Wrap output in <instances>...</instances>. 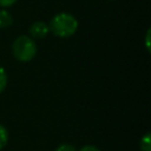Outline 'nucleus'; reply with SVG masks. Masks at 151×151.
Returning <instances> with one entry per match:
<instances>
[{"instance_id":"1","label":"nucleus","mask_w":151,"mask_h":151,"mask_svg":"<svg viewBox=\"0 0 151 151\" xmlns=\"http://www.w3.org/2000/svg\"><path fill=\"white\" fill-rule=\"evenodd\" d=\"M48 27L55 37L70 38L78 29V20L71 13L60 12L51 19Z\"/></svg>"},{"instance_id":"2","label":"nucleus","mask_w":151,"mask_h":151,"mask_svg":"<svg viewBox=\"0 0 151 151\" xmlns=\"http://www.w3.org/2000/svg\"><path fill=\"white\" fill-rule=\"evenodd\" d=\"M37 44L34 39L28 35H20L18 37L12 45V52L17 60L21 63L31 61L37 54Z\"/></svg>"},{"instance_id":"3","label":"nucleus","mask_w":151,"mask_h":151,"mask_svg":"<svg viewBox=\"0 0 151 151\" xmlns=\"http://www.w3.org/2000/svg\"><path fill=\"white\" fill-rule=\"evenodd\" d=\"M50 32V27L45 21L38 20L29 26V35L32 39H44Z\"/></svg>"},{"instance_id":"4","label":"nucleus","mask_w":151,"mask_h":151,"mask_svg":"<svg viewBox=\"0 0 151 151\" xmlns=\"http://www.w3.org/2000/svg\"><path fill=\"white\" fill-rule=\"evenodd\" d=\"M13 24V17L6 9H0V28H7Z\"/></svg>"},{"instance_id":"5","label":"nucleus","mask_w":151,"mask_h":151,"mask_svg":"<svg viewBox=\"0 0 151 151\" xmlns=\"http://www.w3.org/2000/svg\"><path fill=\"white\" fill-rule=\"evenodd\" d=\"M140 150L142 151H151V137H150V132H146L139 143Z\"/></svg>"},{"instance_id":"6","label":"nucleus","mask_w":151,"mask_h":151,"mask_svg":"<svg viewBox=\"0 0 151 151\" xmlns=\"http://www.w3.org/2000/svg\"><path fill=\"white\" fill-rule=\"evenodd\" d=\"M8 142V131L7 129L0 124V150H2Z\"/></svg>"},{"instance_id":"7","label":"nucleus","mask_w":151,"mask_h":151,"mask_svg":"<svg viewBox=\"0 0 151 151\" xmlns=\"http://www.w3.org/2000/svg\"><path fill=\"white\" fill-rule=\"evenodd\" d=\"M6 86H7V73L6 70L0 66V93L4 92Z\"/></svg>"},{"instance_id":"8","label":"nucleus","mask_w":151,"mask_h":151,"mask_svg":"<svg viewBox=\"0 0 151 151\" xmlns=\"http://www.w3.org/2000/svg\"><path fill=\"white\" fill-rule=\"evenodd\" d=\"M55 151H77V149H76L72 144L63 143V144H60V145L55 149Z\"/></svg>"},{"instance_id":"9","label":"nucleus","mask_w":151,"mask_h":151,"mask_svg":"<svg viewBox=\"0 0 151 151\" xmlns=\"http://www.w3.org/2000/svg\"><path fill=\"white\" fill-rule=\"evenodd\" d=\"M17 1H18V0H0V7H4V8L11 7V6H13Z\"/></svg>"},{"instance_id":"10","label":"nucleus","mask_w":151,"mask_h":151,"mask_svg":"<svg viewBox=\"0 0 151 151\" xmlns=\"http://www.w3.org/2000/svg\"><path fill=\"white\" fill-rule=\"evenodd\" d=\"M78 151H100V150L97 146H94V145H85V146H83Z\"/></svg>"},{"instance_id":"11","label":"nucleus","mask_w":151,"mask_h":151,"mask_svg":"<svg viewBox=\"0 0 151 151\" xmlns=\"http://www.w3.org/2000/svg\"><path fill=\"white\" fill-rule=\"evenodd\" d=\"M149 38H150V29H147V33H146V48H147V51H150V44H149Z\"/></svg>"}]
</instances>
